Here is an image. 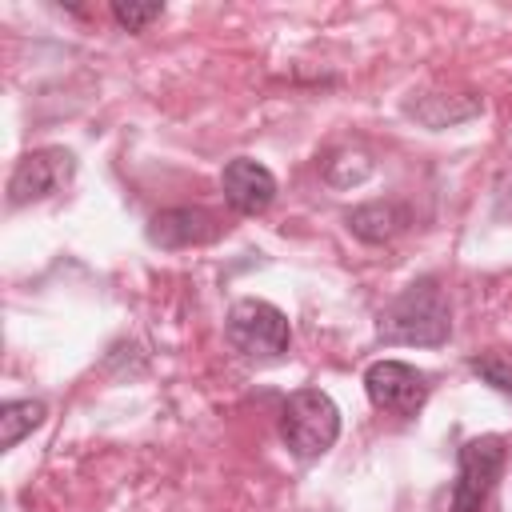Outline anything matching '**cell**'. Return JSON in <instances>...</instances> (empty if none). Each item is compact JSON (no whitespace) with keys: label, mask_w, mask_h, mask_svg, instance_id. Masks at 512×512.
I'll use <instances>...</instances> for the list:
<instances>
[{"label":"cell","mask_w":512,"mask_h":512,"mask_svg":"<svg viewBox=\"0 0 512 512\" xmlns=\"http://www.w3.org/2000/svg\"><path fill=\"white\" fill-rule=\"evenodd\" d=\"M504 456H508V448L500 436L464 440L456 452V484H452L448 512H480V504L488 500V492L496 488V480L504 472Z\"/></svg>","instance_id":"obj_4"},{"label":"cell","mask_w":512,"mask_h":512,"mask_svg":"<svg viewBox=\"0 0 512 512\" xmlns=\"http://www.w3.org/2000/svg\"><path fill=\"white\" fill-rule=\"evenodd\" d=\"M224 336L228 344L244 356V360H280L292 344V328H288V316L268 304V300H236L228 308V320H224Z\"/></svg>","instance_id":"obj_3"},{"label":"cell","mask_w":512,"mask_h":512,"mask_svg":"<svg viewBox=\"0 0 512 512\" xmlns=\"http://www.w3.org/2000/svg\"><path fill=\"white\" fill-rule=\"evenodd\" d=\"M76 176V156L68 148H32L16 160L12 176H8V204L24 208L36 200H48L56 192H64Z\"/></svg>","instance_id":"obj_5"},{"label":"cell","mask_w":512,"mask_h":512,"mask_svg":"<svg viewBox=\"0 0 512 512\" xmlns=\"http://www.w3.org/2000/svg\"><path fill=\"white\" fill-rule=\"evenodd\" d=\"M220 188H224V200L240 216H260L276 200V176L260 160H252V156L228 160L224 172H220Z\"/></svg>","instance_id":"obj_7"},{"label":"cell","mask_w":512,"mask_h":512,"mask_svg":"<svg viewBox=\"0 0 512 512\" xmlns=\"http://www.w3.org/2000/svg\"><path fill=\"white\" fill-rule=\"evenodd\" d=\"M44 400H8L0 404V448H16L32 428L44 424Z\"/></svg>","instance_id":"obj_10"},{"label":"cell","mask_w":512,"mask_h":512,"mask_svg":"<svg viewBox=\"0 0 512 512\" xmlns=\"http://www.w3.org/2000/svg\"><path fill=\"white\" fill-rule=\"evenodd\" d=\"M348 228L368 244H384L408 228V208H400L392 200H372V204H360L348 212Z\"/></svg>","instance_id":"obj_9"},{"label":"cell","mask_w":512,"mask_h":512,"mask_svg":"<svg viewBox=\"0 0 512 512\" xmlns=\"http://www.w3.org/2000/svg\"><path fill=\"white\" fill-rule=\"evenodd\" d=\"M468 368H472L484 384H492L496 392L512 396V360H508L504 352H480V356L468 360Z\"/></svg>","instance_id":"obj_11"},{"label":"cell","mask_w":512,"mask_h":512,"mask_svg":"<svg viewBox=\"0 0 512 512\" xmlns=\"http://www.w3.org/2000/svg\"><path fill=\"white\" fill-rule=\"evenodd\" d=\"M364 392L372 400V408L388 412V416H416L432 392L428 372H420L416 364L404 360H376L364 372Z\"/></svg>","instance_id":"obj_6"},{"label":"cell","mask_w":512,"mask_h":512,"mask_svg":"<svg viewBox=\"0 0 512 512\" xmlns=\"http://www.w3.org/2000/svg\"><path fill=\"white\" fill-rule=\"evenodd\" d=\"M496 216L500 220H512V180H504L500 192H496Z\"/></svg>","instance_id":"obj_13"},{"label":"cell","mask_w":512,"mask_h":512,"mask_svg":"<svg viewBox=\"0 0 512 512\" xmlns=\"http://www.w3.org/2000/svg\"><path fill=\"white\" fill-rule=\"evenodd\" d=\"M340 436V408L320 388H300L280 408V440L296 460L324 456Z\"/></svg>","instance_id":"obj_2"},{"label":"cell","mask_w":512,"mask_h":512,"mask_svg":"<svg viewBox=\"0 0 512 512\" xmlns=\"http://www.w3.org/2000/svg\"><path fill=\"white\" fill-rule=\"evenodd\" d=\"M452 332V312L444 300V288L432 276L412 280L384 312L376 324V336L384 344H416V348H436Z\"/></svg>","instance_id":"obj_1"},{"label":"cell","mask_w":512,"mask_h":512,"mask_svg":"<svg viewBox=\"0 0 512 512\" xmlns=\"http://www.w3.org/2000/svg\"><path fill=\"white\" fill-rule=\"evenodd\" d=\"M224 232V224L208 212V208H164L148 220V244L156 248H192V244H208Z\"/></svg>","instance_id":"obj_8"},{"label":"cell","mask_w":512,"mask_h":512,"mask_svg":"<svg viewBox=\"0 0 512 512\" xmlns=\"http://www.w3.org/2000/svg\"><path fill=\"white\" fill-rule=\"evenodd\" d=\"M164 4H112V20L124 32H144L152 20H160Z\"/></svg>","instance_id":"obj_12"}]
</instances>
